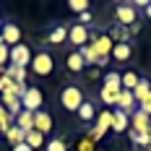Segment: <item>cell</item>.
<instances>
[{
  "mask_svg": "<svg viewBox=\"0 0 151 151\" xmlns=\"http://www.w3.org/2000/svg\"><path fill=\"white\" fill-rule=\"evenodd\" d=\"M149 122H151V117L136 107V112L130 115V130H136V133H149Z\"/></svg>",
  "mask_w": 151,
  "mask_h": 151,
  "instance_id": "obj_9",
  "label": "cell"
},
{
  "mask_svg": "<svg viewBox=\"0 0 151 151\" xmlns=\"http://www.w3.org/2000/svg\"><path fill=\"white\" fill-rule=\"evenodd\" d=\"M94 146H96V143H94L89 136H83L78 143H76V149H78V151H94Z\"/></svg>",
  "mask_w": 151,
  "mask_h": 151,
  "instance_id": "obj_30",
  "label": "cell"
},
{
  "mask_svg": "<svg viewBox=\"0 0 151 151\" xmlns=\"http://www.w3.org/2000/svg\"><path fill=\"white\" fill-rule=\"evenodd\" d=\"M104 86H109V89H122V76L115 73V70H109L104 76Z\"/></svg>",
  "mask_w": 151,
  "mask_h": 151,
  "instance_id": "obj_25",
  "label": "cell"
},
{
  "mask_svg": "<svg viewBox=\"0 0 151 151\" xmlns=\"http://www.w3.org/2000/svg\"><path fill=\"white\" fill-rule=\"evenodd\" d=\"M117 109H122V112H128V115H133V112H136V99H133V91H125L122 89L120 91V96H117Z\"/></svg>",
  "mask_w": 151,
  "mask_h": 151,
  "instance_id": "obj_12",
  "label": "cell"
},
{
  "mask_svg": "<svg viewBox=\"0 0 151 151\" xmlns=\"http://www.w3.org/2000/svg\"><path fill=\"white\" fill-rule=\"evenodd\" d=\"M13 151H34V149H29L26 143H18V146H13Z\"/></svg>",
  "mask_w": 151,
  "mask_h": 151,
  "instance_id": "obj_34",
  "label": "cell"
},
{
  "mask_svg": "<svg viewBox=\"0 0 151 151\" xmlns=\"http://www.w3.org/2000/svg\"><path fill=\"white\" fill-rule=\"evenodd\" d=\"M5 76L13 78L16 83H26V68H16V65H8L5 68Z\"/></svg>",
  "mask_w": 151,
  "mask_h": 151,
  "instance_id": "obj_21",
  "label": "cell"
},
{
  "mask_svg": "<svg viewBox=\"0 0 151 151\" xmlns=\"http://www.w3.org/2000/svg\"><path fill=\"white\" fill-rule=\"evenodd\" d=\"M78 117H81L83 122L94 120V117H96V107L91 104V102H83V104H81V109H78Z\"/></svg>",
  "mask_w": 151,
  "mask_h": 151,
  "instance_id": "obj_22",
  "label": "cell"
},
{
  "mask_svg": "<svg viewBox=\"0 0 151 151\" xmlns=\"http://www.w3.org/2000/svg\"><path fill=\"white\" fill-rule=\"evenodd\" d=\"M128 31H130V34H138V31H141V24H133V26H128Z\"/></svg>",
  "mask_w": 151,
  "mask_h": 151,
  "instance_id": "obj_35",
  "label": "cell"
},
{
  "mask_svg": "<svg viewBox=\"0 0 151 151\" xmlns=\"http://www.w3.org/2000/svg\"><path fill=\"white\" fill-rule=\"evenodd\" d=\"M94 50H96V55L99 58H112V47H115V42L109 39V34H99V37H94Z\"/></svg>",
  "mask_w": 151,
  "mask_h": 151,
  "instance_id": "obj_7",
  "label": "cell"
},
{
  "mask_svg": "<svg viewBox=\"0 0 151 151\" xmlns=\"http://www.w3.org/2000/svg\"><path fill=\"white\" fill-rule=\"evenodd\" d=\"M65 39H68V29H65V26H55V29L50 31V37H47L50 45H63Z\"/></svg>",
  "mask_w": 151,
  "mask_h": 151,
  "instance_id": "obj_18",
  "label": "cell"
},
{
  "mask_svg": "<svg viewBox=\"0 0 151 151\" xmlns=\"http://www.w3.org/2000/svg\"><path fill=\"white\" fill-rule=\"evenodd\" d=\"M60 102H63V107H65L68 112H78L86 99H83V91L78 89V86H65L63 94H60Z\"/></svg>",
  "mask_w": 151,
  "mask_h": 151,
  "instance_id": "obj_1",
  "label": "cell"
},
{
  "mask_svg": "<svg viewBox=\"0 0 151 151\" xmlns=\"http://www.w3.org/2000/svg\"><path fill=\"white\" fill-rule=\"evenodd\" d=\"M112 130L115 133H128L130 130V115L122 112V109H115L112 112Z\"/></svg>",
  "mask_w": 151,
  "mask_h": 151,
  "instance_id": "obj_10",
  "label": "cell"
},
{
  "mask_svg": "<svg viewBox=\"0 0 151 151\" xmlns=\"http://www.w3.org/2000/svg\"><path fill=\"white\" fill-rule=\"evenodd\" d=\"M31 68H34V73L37 76H50L55 70V58L50 55V52H34V58H31Z\"/></svg>",
  "mask_w": 151,
  "mask_h": 151,
  "instance_id": "obj_2",
  "label": "cell"
},
{
  "mask_svg": "<svg viewBox=\"0 0 151 151\" xmlns=\"http://www.w3.org/2000/svg\"><path fill=\"white\" fill-rule=\"evenodd\" d=\"M34 130H39L42 136L52 130V117H50V112H45V109L34 112Z\"/></svg>",
  "mask_w": 151,
  "mask_h": 151,
  "instance_id": "obj_11",
  "label": "cell"
},
{
  "mask_svg": "<svg viewBox=\"0 0 151 151\" xmlns=\"http://www.w3.org/2000/svg\"><path fill=\"white\" fill-rule=\"evenodd\" d=\"M89 37H91V34H89V26H81V24H76L73 29H68V39H70V42H73L78 50L89 45Z\"/></svg>",
  "mask_w": 151,
  "mask_h": 151,
  "instance_id": "obj_6",
  "label": "cell"
},
{
  "mask_svg": "<svg viewBox=\"0 0 151 151\" xmlns=\"http://www.w3.org/2000/svg\"><path fill=\"white\" fill-rule=\"evenodd\" d=\"M31 50L26 45H16L11 47V65H16V68H26V65H31Z\"/></svg>",
  "mask_w": 151,
  "mask_h": 151,
  "instance_id": "obj_5",
  "label": "cell"
},
{
  "mask_svg": "<svg viewBox=\"0 0 151 151\" xmlns=\"http://www.w3.org/2000/svg\"><path fill=\"white\" fill-rule=\"evenodd\" d=\"M0 31H3V16H0Z\"/></svg>",
  "mask_w": 151,
  "mask_h": 151,
  "instance_id": "obj_38",
  "label": "cell"
},
{
  "mask_svg": "<svg viewBox=\"0 0 151 151\" xmlns=\"http://www.w3.org/2000/svg\"><path fill=\"white\" fill-rule=\"evenodd\" d=\"M5 138H8V143H11V146H18V143H24V141H26V133H24L18 125H13L11 130H5Z\"/></svg>",
  "mask_w": 151,
  "mask_h": 151,
  "instance_id": "obj_17",
  "label": "cell"
},
{
  "mask_svg": "<svg viewBox=\"0 0 151 151\" xmlns=\"http://www.w3.org/2000/svg\"><path fill=\"white\" fill-rule=\"evenodd\" d=\"M120 91H122V89H109V86H102V91H99V99H102L104 104L115 107V104H117V96H120Z\"/></svg>",
  "mask_w": 151,
  "mask_h": 151,
  "instance_id": "obj_14",
  "label": "cell"
},
{
  "mask_svg": "<svg viewBox=\"0 0 151 151\" xmlns=\"http://www.w3.org/2000/svg\"><path fill=\"white\" fill-rule=\"evenodd\" d=\"M47 151H68V149H65V141L63 138H52L47 143Z\"/></svg>",
  "mask_w": 151,
  "mask_h": 151,
  "instance_id": "obj_31",
  "label": "cell"
},
{
  "mask_svg": "<svg viewBox=\"0 0 151 151\" xmlns=\"http://www.w3.org/2000/svg\"><path fill=\"white\" fill-rule=\"evenodd\" d=\"M138 86V76L133 70H128V73H122V89L125 91H133Z\"/></svg>",
  "mask_w": 151,
  "mask_h": 151,
  "instance_id": "obj_28",
  "label": "cell"
},
{
  "mask_svg": "<svg viewBox=\"0 0 151 151\" xmlns=\"http://www.w3.org/2000/svg\"><path fill=\"white\" fill-rule=\"evenodd\" d=\"M89 78H99V68H91V70H89Z\"/></svg>",
  "mask_w": 151,
  "mask_h": 151,
  "instance_id": "obj_36",
  "label": "cell"
},
{
  "mask_svg": "<svg viewBox=\"0 0 151 151\" xmlns=\"http://www.w3.org/2000/svg\"><path fill=\"white\" fill-rule=\"evenodd\" d=\"M83 68H86V63H83V58H81V52H78V50L70 52V55H68V70L78 73V70H83Z\"/></svg>",
  "mask_w": 151,
  "mask_h": 151,
  "instance_id": "obj_19",
  "label": "cell"
},
{
  "mask_svg": "<svg viewBox=\"0 0 151 151\" xmlns=\"http://www.w3.org/2000/svg\"><path fill=\"white\" fill-rule=\"evenodd\" d=\"M78 21H81V26H86V24H91V11H86V13L78 16Z\"/></svg>",
  "mask_w": 151,
  "mask_h": 151,
  "instance_id": "obj_33",
  "label": "cell"
},
{
  "mask_svg": "<svg viewBox=\"0 0 151 151\" xmlns=\"http://www.w3.org/2000/svg\"><path fill=\"white\" fill-rule=\"evenodd\" d=\"M0 39H3V42H5L8 47H16V45H21V29H18L16 24H3Z\"/></svg>",
  "mask_w": 151,
  "mask_h": 151,
  "instance_id": "obj_8",
  "label": "cell"
},
{
  "mask_svg": "<svg viewBox=\"0 0 151 151\" xmlns=\"http://www.w3.org/2000/svg\"><path fill=\"white\" fill-rule=\"evenodd\" d=\"M138 109H141V112H146V115L151 117V94H146V96L138 102Z\"/></svg>",
  "mask_w": 151,
  "mask_h": 151,
  "instance_id": "obj_32",
  "label": "cell"
},
{
  "mask_svg": "<svg viewBox=\"0 0 151 151\" xmlns=\"http://www.w3.org/2000/svg\"><path fill=\"white\" fill-rule=\"evenodd\" d=\"M42 104H45L42 91L37 89V86H29V89H26V94L21 96V107H24V109H29V112H39V109H42Z\"/></svg>",
  "mask_w": 151,
  "mask_h": 151,
  "instance_id": "obj_3",
  "label": "cell"
},
{
  "mask_svg": "<svg viewBox=\"0 0 151 151\" xmlns=\"http://www.w3.org/2000/svg\"><path fill=\"white\" fill-rule=\"evenodd\" d=\"M115 18H117V24L120 26H133L138 18V11L133 3H122V5H117L115 8Z\"/></svg>",
  "mask_w": 151,
  "mask_h": 151,
  "instance_id": "obj_4",
  "label": "cell"
},
{
  "mask_svg": "<svg viewBox=\"0 0 151 151\" xmlns=\"http://www.w3.org/2000/svg\"><path fill=\"white\" fill-rule=\"evenodd\" d=\"M128 136H130V141H133L136 146H149V143H151V133H136V130H128Z\"/></svg>",
  "mask_w": 151,
  "mask_h": 151,
  "instance_id": "obj_27",
  "label": "cell"
},
{
  "mask_svg": "<svg viewBox=\"0 0 151 151\" xmlns=\"http://www.w3.org/2000/svg\"><path fill=\"white\" fill-rule=\"evenodd\" d=\"M68 8L81 16V13H86V11H89V0H70V3H68Z\"/></svg>",
  "mask_w": 151,
  "mask_h": 151,
  "instance_id": "obj_29",
  "label": "cell"
},
{
  "mask_svg": "<svg viewBox=\"0 0 151 151\" xmlns=\"http://www.w3.org/2000/svg\"><path fill=\"white\" fill-rule=\"evenodd\" d=\"M16 125L24 130V133H29V130H34V112H29V109H24L18 117H16Z\"/></svg>",
  "mask_w": 151,
  "mask_h": 151,
  "instance_id": "obj_13",
  "label": "cell"
},
{
  "mask_svg": "<svg viewBox=\"0 0 151 151\" xmlns=\"http://www.w3.org/2000/svg\"><path fill=\"white\" fill-rule=\"evenodd\" d=\"M78 52H81V58H83V63H86V65H96V60H99V55H96V50H94L91 45L81 47Z\"/></svg>",
  "mask_w": 151,
  "mask_h": 151,
  "instance_id": "obj_23",
  "label": "cell"
},
{
  "mask_svg": "<svg viewBox=\"0 0 151 151\" xmlns=\"http://www.w3.org/2000/svg\"><path fill=\"white\" fill-rule=\"evenodd\" d=\"M24 143H26V146H29V149H42V146H45V136H42V133H39V130H29V133H26V141H24Z\"/></svg>",
  "mask_w": 151,
  "mask_h": 151,
  "instance_id": "obj_16",
  "label": "cell"
},
{
  "mask_svg": "<svg viewBox=\"0 0 151 151\" xmlns=\"http://www.w3.org/2000/svg\"><path fill=\"white\" fill-rule=\"evenodd\" d=\"M146 16H149V18H151V3H149V8H146Z\"/></svg>",
  "mask_w": 151,
  "mask_h": 151,
  "instance_id": "obj_37",
  "label": "cell"
},
{
  "mask_svg": "<svg viewBox=\"0 0 151 151\" xmlns=\"http://www.w3.org/2000/svg\"><path fill=\"white\" fill-rule=\"evenodd\" d=\"M112 58L115 60H130V45H115L112 47Z\"/></svg>",
  "mask_w": 151,
  "mask_h": 151,
  "instance_id": "obj_24",
  "label": "cell"
},
{
  "mask_svg": "<svg viewBox=\"0 0 151 151\" xmlns=\"http://www.w3.org/2000/svg\"><path fill=\"white\" fill-rule=\"evenodd\" d=\"M8 65H11V47L0 39V70H5Z\"/></svg>",
  "mask_w": 151,
  "mask_h": 151,
  "instance_id": "obj_26",
  "label": "cell"
},
{
  "mask_svg": "<svg viewBox=\"0 0 151 151\" xmlns=\"http://www.w3.org/2000/svg\"><path fill=\"white\" fill-rule=\"evenodd\" d=\"M149 133H151V122H149Z\"/></svg>",
  "mask_w": 151,
  "mask_h": 151,
  "instance_id": "obj_39",
  "label": "cell"
},
{
  "mask_svg": "<svg viewBox=\"0 0 151 151\" xmlns=\"http://www.w3.org/2000/svg\"><path fill=\"white\" fill-rule=\"evenodd\" d=\"M13 125H16V120L11 117V112H8V109L3 107V102H0V133H5V130H11Z\"/></svg>",
  "mask_w": 151,
  "mask_h": 151,
  "instance_id": "obj_20",
  "label": "cell"
},
{
  "mask_svg": "<svg viewBox=\"0 0 151 151\" xmlns=\"http://www.w3.org/2000/svg\"><path fill=\"white\" fill-rule=\"evenodd\" d=\"M146 94H151V81H149V78H138V86L133 89V99H136V104L146 96Z\"/></svg>",
  "mask_w": 151,
  "mask_h": 151,
  "instance_id": "obj_15",
  "label": "cell"
}]
</instances>
